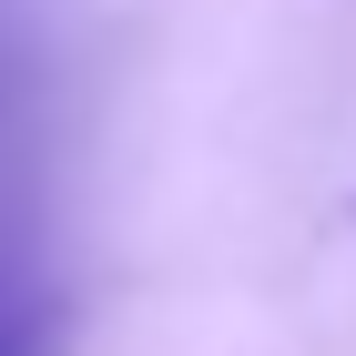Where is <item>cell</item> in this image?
Returning <instances> with one entry per match:
<instances>
[{"mask_svg":"<svg viewBox=\"0 0 356 356\" xmlns=\"http://www.w3.org/2000/svg\"><path fill=\"white\" fill-rule=\"evenodd\" d=\"M0 356H72L61 285L31 265V245H10V234H0Z\"/></svg>","mask_w":356,"mask_h":356,"instance_id":"1","label":"cell"}]
</instances>
